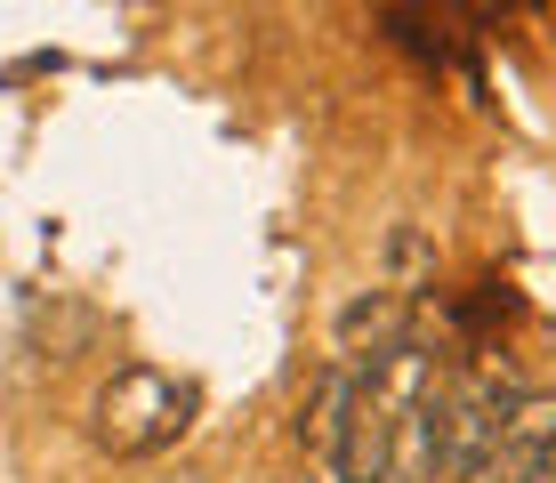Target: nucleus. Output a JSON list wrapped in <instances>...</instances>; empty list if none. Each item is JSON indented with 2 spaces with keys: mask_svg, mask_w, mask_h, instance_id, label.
Returning <instances> with one entry per match:
<instances>
[{
  "mask_svg": "<svg viewBox=\"0 0 556 483\" xmlns=\"http://www.w3.org/2000/svg\"><path fill=\"white\" fill-rule=\"evenodd\" d=\"M435 395V355H419L412 339H388L355 363V395H348V428H339V475L348 483H379L395 452V428Z\"/></svg>",
  "mask_w": 556,
  "mask_h": 483,
  "instance_id": "obj_1",
  "label": "nucleus"
},
{
  "mask_svg": "<svg viewBox=\"0 0 556 483\" xmlns=\"http://www.w3.org/2000/svg\"><path fill=\"white\" fill-rule=\"evenodd\" d=\"M89 419H98V443L113 459H146V452H162V443L186 435V419H194V386L153 371V363H129V371H113L98 386Z\"/></svg>",
  "mask_w": 556,
  "mask_h": 483,
  "instance_id": "obj_2",
  "label": "nucleus"
},
{
  "mask_svg": "<svg viewBox=\"0 0 556 483\" xmlns=\"http://www.w3.org/2000/svg\"><path fill=\"white\" fill-rule=\"evenodd\" d=\"M348 395H355V363H331L315 386V411H306V452L331 459L339 452V428H348Z\"/></svg>",
  "mask_w": 556,
  "mask_h": 483,
  "instance_id": "obj_3",
  "label": "nucleus"
},
{
  "mask_svg": "<svg viewBox=\"0 0 556 483\" xmlns=\"http://www.w3.org/2000/svg\"><path fill=\"white\" fill-rule=\"evenodd\" d=\"M501 443H516L532 459H556V395H516L501 419Z\"/></svg>",
  "mask_w": 556,
  "mask_h": 483,
  "instance_id": "obj_4",
  "label": "nucleus"
},
{
  "mask_svg": "<svg viewBox=\"0 0 556 483\" xmlns=\"http://www.w3.org/2000/svg\"><path fill=\"white\" fill-rule=\"evenodd\" d=\"M548 468L556 459H532V452H516V443H492V452H476L452 483H541Z\"/></svg>",
  "mask_w": 556,
  "mask_h": 483,
  "instance_id": "obj_5",
  "label": "nucleus"
},
{
  "mask_svg": "<svg viewBox=\"0 0 556 483\" xmlns=\"http://www.w3.org/2000/svg\"><path fill=\"white\" fill-rule=\"evenodd\" d=\"M339 339H348V346H355V339L388 346V339H395V306H388V298H355L348 315H339Z\"/></svg>",
  "mask_w": 556,
  "mask_h": 483,
  "instance_id": "obj_6",
  "label": "nucleus"
}]
</instances>
